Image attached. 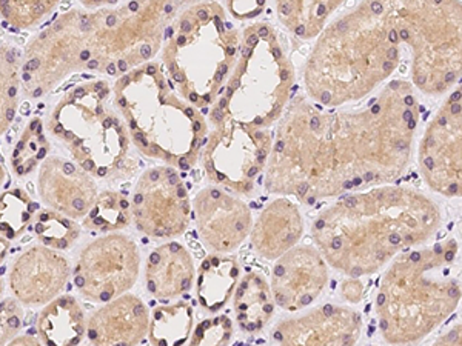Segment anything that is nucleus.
Wrapping results in <instances>:
<instances>
[{"label": "nucleus", "instance_id": "nucleus-18", "mask_svg": "<svg viewBox=\"0 0 462 346\" xmlns=\"http://www.w3.org/2000/svg\"><path fill=\"white\" fill-rule=\"evenodd\" d=\"M328 284V265L315 247H294L278 260L272 271V294L279 308L300 311L315 304Z\"/></svg>", "mask_w": 462, "mask_h": 346}, {"label": "nucleus", "instance_id": "nucleus-38", "mask_svg": "<svg viewBox=\"0 0 462 346\" xmlns=\"http://www.w3.org/2000/svg\"><path fill=\"white\" fill-rule=\"evenodd\" d=\"M461 323L450 328V330L438 337L431 346H462Z\"/></svg>", "mask_w": 462, "mask_h": 346}, {"label": "nucleus", "instance_id": "nucleus-10", "mask_svg": "<svg viewBox=\"0 0 462 346\" xmlns=\"http://www.w3.org/2000/svg\"><path fill=\"white\" fill-rule=\"evenodd\" d=\"M401 43L411 51V82L427 96L446 95L461 79V2H393Z\"/></svg>", "mask_w": 462, "mask_h": 346}, {"label": "nucleus", "instance_id": "nucleus-1", "mask_svg": "<svg viewBox=\"0 0 462 346\" xmlns=\"http://www.w3.org/2000/svg\"><path fill=\"white\" fill-rule=\"evenodd\" d=\"M420 117L405 80L389 82L361 110H322L305 100L279 132L281 180L305 205L392 185L409 167Z\"/></svg>", "mask_w": 462, "mask_h": 346}, {"label": "nucleus", "instance_id": "nucleus-20", "mask_svg": "<svg viewBox=\"0 0 462 346\" xmlns=\"http://www.w3.org/2000/svg\"><path fill=\"white\" fill-rule=\"evenodd\" d=\"M39 196L50 210L69 219H84L97 197L95 178L67 159L47 158L37 180Z\"/></svg>", "mask_w": 462, "mask_h": 346}, {"label": "nucleus", "instance_id": "nucleus-7", "mask_svg": "<svg viewBox=\"0 0 462 346\" xmlns=\"http://www.w3.org/2000/svg\"><path fill=\"white\" fill-rule=\"evenodd\" d=\"M48 130L91 178L116 182L132 178L137 169L130 156V132L111 102L106 80L71 86L54 106Z\"/></svg>", "mask_w": 462, "mask_h": 346}, {"label": "nucleus", "instance_id": "nucleus-24", "mask_svg": "<svg viewBox=\"0 0 462 346\" xmlns=\"http://www.w3.org/2000/svg\"><path fill=\"white\" fill-rule=\"evenodd\" d=\"M36 328L42 345L79 346L87 336L84 308L73 296H59L39 313Z\"/></svg>", "mask_w": 462, "mask_h": 346}, {"label": "nucleus", "instance_id": "nucleus-26", "mask_svg": "<svg viewBox=\"0 0 462 346\" xmlns=\"http://www.w3.org/2000/svg\"><path fill=\"white\" fill-rule=\"evenodd\" d=\"M274 306L272 288L263 274L250 271L241 276L233 294V308L237 325L244 332H261L273 319Z\"/></svg>", "mask_w": 462, "mask_h": 346}, {"label": "nucleus", "instance_id": "nucleus-37", "mask_svg": "<svg viewBox=\"0 0 462 346\" xmlns=\"http://www.w3.org/2000/svg\"><path fill=\"white\" fill-rule=\"evenodd\" d=\"M265 2H226L224 4L226 11L230 13L231 16L239 21H247V19H254L263 13L265 8Z\"/></svg>", "mask_w": 462, "mask_h": 346}, {"label": "nucleus", "instance_id": "nucleus-14", "mask_svg": "<svg viewBox=\"0 0 462 346\" xmlns=\"http://www.w3.org/2000/svg\"><path fill=\"white\" fill-rule=\"evenodd\" d=\"M132 215L137 230L145 236H182L191 221V200L178 169L167 165L148 168L133 193Z\"/></svg>", "mask_w": 462, "mask_h": 346}, {"label": "nucleus", "instance_id": "nucleus-8", "mask_svg": "<svg viewBox=\"0 0 462 346\" xmlns=\"http://www.w3.org/2000/svg\"><path fill=\"white\" fill-rule=\"evenodd\" d=\"M294 69L273 25L256 22L241 32V48L230 79L210 113L211 123L231 119L270 128L293 97Z\"/></svg>", "mask_w": 462, "mask_h": 346}, {"label": "nucleus", "instance_id": "nucleus-27", "mask_svg": "<svg viewBox=\"0 0 462 346\" xmlns=\"http://www.w3.org/2000/svg\"><path fill=\"white\" fill-rule=\"evenodd\" d=\"M195 325V311L187 302L156 306L150 314L148 341L152 346L187 345Z\"/></svg>", "mask_w": 462, "mask_h": 346}, {"label": "nucleus", "instance_id": "nucleus-17", "mask_svg": "<svg viewBox=\"0 0 462 346\" xmlns=\"http://www.w3.org/2000/svg\"><path fill=\"white\" fill-rule=\"evenodd\" d=\"M363 317L353 308L326 304L305 314L279 322L273 346H356Z\"/></svg>", "mask_w": 462, "mask_h": 346}, {"label": "nucleus", "instance_id": "nucleus-4", "mask_svg": "<svg viewBox=\"0 0 462 346\" xmlns=\"http://www.w3.org/2000/svg\"><path fill=\"white\" fill-rule=\"evenodd\" d=\"M461 302L457 239L410 248L389 263L376 296L378 328L385 343L413 346L430 336Z\"/></svg>", "mask_w": 462, "mask_h": 346}, {"label": "nucleus", "instance_id": "nucleus-2", "mask_svg": "<svg viewBox=\"0 0 462 346\" xmlns=\"http://www.w3.org/2000/svg\"><path fill=\"white\" fill-rule=\"evenodd\" d=\"M441 221L430 197L409 187L383 185L337 197L316 217L311 237L328 267L359 278L424 245Z\"/></svg>", "mask_w": 462, "mask_h": 346}, {"label": "nucleus", "instance_id": "nucleus-29", "mask_svg": "<svg viewBox=\"0 0 462 346\" xmlns=\"http://www.w3.org/2000/svg\"><path fill=\"white\" fill-rule=\"evenodd\" d=\"M132 222V200L115 189H106L99 193L88 214L84 217L87 230L111 234L124 230Z\"/></svg>", "mask_w": 462, "mask_h": 346}, {"label": "nucleus", "instance_id": "nucleus-36", "mask_svg": "<svg viewBox=\"0 0 462 346\" xmlns=\"http://www.w3.org/2000/svg\"><path fill=\"white\" fill-rule=\"evenodd\" d=\"M23 322L21 304L13 297L0 300V346H6L16 339Z\"/></svg>", "mask_w": 462, "mask_h": 346}, {"label": "nucleus", "instance_id": "nucleus-43", "mask_svg": "<svg viewBox=\"0 0 462 346\" xmlns=\"http://www.w3.org/2000/svg\"><path fill=\"white\" fill-rule=\"evenodd\" d=\"M4 291H5V284H4V278H0V300H2Z\"/></svg>", "mask_w": 462, "mask_h": 346}, {"label": "nucleus", "instance_id": "nucleus-31", "mask_svg": "<svg viewBox=\"0 0 462 346\" xmlns=\"http://www.w3.org/2000/svg\"><path fill=\"white\" fill-rule=\"evenodd\" d=\"M50 141L45 134L42 119L34 117L19 137L11 152V167L17 178H27L48 158Z\"/></svg>", "mask_w": 462, "mask_h": 346}, {"label": "nucleus", "instance_id": "nucleus-44", "mask_svg": "<svg viewBox=\"0 0 462 346\" xmlns=\"http://www.w3.org/2000/svg\"><path fill=\"white\" fill-rule=\"evenodd\" d=\"M372 346H374V345H372Z\"/></svg>", "mask_w": 462, "mask_h": 346}, {"label": "nucleus", "instance_id": "nucleus-23", "mask_svg": "<svg viewBox=\"0 0 462 346\" xmlns=\"http://www.w3.org/2000/svg\"><path fill=\"white\" fill-rule=\"evenodd\" d=\"M195 278L193 258L179 241H167L152 250L145 263V287L154 299L184 296L195 285Z\"/></svg>", "mask_w": 462, "mask_h": 346}, {"label": "nucleus", "instance_id": "nucleus-11", "mask_svg": "<svg viewBox=\"0 0 462 346\" xmlns=\"http://www.w3.org/2000/svg\"><path fill=\"white\" fill-rule=\"evenodd\" d=\"M211 125L199 156L205 173L230 195H252L267 168L273 132L231 119Z\"/></svg>", "mask_w": 462, "mask_h": 346}, {"label": "nucleus", "instance_id": "nucleus-3", "mask_svg": "<svg viewBox=\"0 0 462 346\" xmlns=\"http://www.w3.org/2000/svg\"><path fill=\"white\" fill-rule=\"evenodd\" d=\"M393 2H361L324 28L305 65L310 99L327 108L363 100L401 60Z\"/></svg>", "mask_w": 462, "mask_h": 346}, {"label": "nucleus", "instance_id": "nucleus-42", "mask_svg": "<svg viewBox=\"0 0 462 346\" xmlns=\"http://www.w3.org/2000/svg\"><path fill=\"white\" fill-rule=\"evenodd\" d=\"M6 182V169L4 165H0V188L5 185Z\"/></svg>", "mask_w": 462, "mask_h": 346}, {"label": "nucleus", "instance_id": "nucleus-41", "mask_svg": "<svg viewBox=\"0 0 462 346\" xmlns=\"http://www.w3.org/2000/svg\"><path fill=\"white\" fill-rule=\"evenodd\" d=\"M8 251H10V241H5V239H2V237H0V265L5 262L6 256H8Z\"/></svg>", "mask_w": 462, "mask_h": 346}, {"label": "nucleus", "instance_id": "nucleus-9", "mask_svg": "<svg viewBox=\"0 0 462 346\" xmlns=\"http://www.w3.org/2000/svg\"><path fill=\"white\" fill-rule=\"evenodd\" d=\"M180 8L171 2H111L97 10H85V71L119 79L152 62Z\"/></svg>", "mask_w": 462, "mask_h": 346}, {"label": "nucleus", "instance_id": "nucleus-13", "mask_svg": "<svg viewBox=\"0 0 462 346\" xmlns=\"http://www.w3.org/2000/svg\"><path fill=\"white\" fill-rule=\"evenodd\" d=\"M141 254L125 234H110L91 241L74 268V285L85 299L108 304L132 289L139 278Z\"/></svg>", "mask_w": 462, "mask_h": 346}, {"label": "nucleus", "instance_id": "nucleus-33", "mask_svg": "<svg viewBox=\"0 0 462 346\" xmlns=\"http://www.w3.org/2000/svg\"><path fill=\"white\" fill-rule=\"evenodd\" d=\"M34 234L41 245L54 251H67L80 236V226L54 210H42L34 221Z\"/></svg>", "mask_w": 462, "mask_h": 346}, {"label": "nucleus", "instance_id": "nucleus-35", "mask_svg": "<svg viewBox=\"0 0 462 346\" xmlns=\"http://www.w3.org/2000/svg\"><path fill=\"white\" fill-rule=\"evenodd\" d=\"M233 339V322L226 314L208 317L198 323L187 346H230Z\"/></svg>", "mask_w": 462, "mask_h": 346}, {"label": "nucleus", "instance_id": "nucleus-16", "mask_svg": "<svg viewBox=\"0 0 462 346\" xmlns=\"http://www.w3.org/2000/svg\"><path fill=\"white\" fill-rule=\"evenodd\" d=\"M196 228L205 247L216 254H228L250 236L252 211L244 200L217 187L200 189L191 202Z\"/></svg>", "mask_w": 462, "mask_h": 346}, {"label": "nucleus", "instance_id": "nucleus-5", "mask_svg": "<svg viewBox=\"0 0 462 346\" xmlns=\"http://www.w3.org/2000/svg\"><path fill=\"white\" fill-rule=\"evenodd\" d=\"M113 102L137 151L178 171L195 167L208 122L174 91L162 63L152 60L121 76Z\"/></svg>", "mask_w": 462, "mask_h": 346}, {"label": "nucleus", "instance_id": "nucleus-30", "mask_svg": "<svg viewBox=\"0 0 462 346\" xmlns=\"http://www.w3.org/2000/svg\"><path fill=\"white\" fill-rule=\"evenodd\" d=\"M21 56L10 43L0 45V136L8 132L19 108Z\"/></svg>", "mask_w": 462, "mask_h": 346}, {"label": "nucleus", "instance_id": "nucleus-32", "mask_svg": "<svg viewBox=\"0 0 462 346\" xmlns=\"http://www.w3.org/2000/svg\"><path fill=\"white\" fill-rule=\"evenodd\" d=\"M37 208L25 189H6L0 193V237L8 241L19 239L36 217Z\"/></svg>", "mask_w": 462, "mask_h": 346}, {"label": "nucleus", "instance_id": "nucleus-39", "mask_svg": "<svg viewBox=\"0 0 462 346\" xmlns=\"http://www.w3.org/2000/svg\"><path fill=\"white\" fill-rule=\"evenodd\" d=\"M342 296L348 302L356 304V302L363 299V287L357 282L356 278L344 282V285H342Z\"/></svg>", "mask_w": 462, "mask_h": 346}, {"label": "nucleus", "instance_id": "nucleus-21", "mask_svg": "<svg viewBox=\"0 0 462 346\" xmlns=\"http://www.w3.org/2000/svg\"><path fill=\"white\" fill-rule=\"evenodd\" d=\"M150 313L134 294H124L96 310L87 320L93 346H136L147 336Z\"/></svg>", "mask_w": 462, "mask_h": 346}, {"label": "nucleus", "instance_id": "nucleus-6", "mask_svg": "<svg viewBox=\"0 0 462 346\" xmlns=\"http://www.w3.org/2000/svg\"><path fill=\"white\" fill-rule=\"evenodd\" d=\"M241 48V32L217 2L185 5L163 39V71L178 93L199 111L215 105L230 79Z\"/></svg>", "mask_w": 462, "mask_h": 346}, {"label": "nucleus", "instance_id": "nucleus-19", "mask_svg": "<svg viewBox=\"0 0 462 346\" xmlns=\"http://www.w3.org/2000/svg\"><path fill=\"white\" fill-rule=\"evenodd\" d=\"M71 267L69 259L50 248H28L11 267V293L19 304L41 306L59 297L69 284Z\"/></svg>", "mask_w": 462, "mask_h": 346}, {"label": "nucleus", "instance_id": "nucleus-12", "mask_svg": "<svg viewBox=\"0 0 462 346\" xmlns=\"http://www.w3.org/2000/svg\"><path fill=\"white\" fill-rule=\"evenodd\" d=\"M85 8H71L37 34L22 59L23 93L39 99L62 80L85 71Z\"/></svg>", "mask_w": 462, "mask_h": 346}, {"label": "nucleus", "instance_id": "nucleus-25", "mask_svg": "<svg viewBox=\"0 0 462 346\" xmlns=\"http://www.w3.org/2000/svg\"><path fill=\"white\" fill-rule=\"evenodd\" d=\"M241 280V265L228 254H210L200 263L196 297L200 308L216 314L226 308Z\"/></svg>", "mask_w": 462, "mask_h": 346}, {"label": "nucleus", "instance_id": "nucleus-28", "mask_svg": "<svg viewBox=\"0 0 462 346\" xmlns=\"http://www.w3.org/2000/svg\"><path fill=\"white\" fill-rule=\"evenodd\" d=\"M342 2H278L276 13L281 23L293 36L310 41L324 32L331 14Z\"/></svg>", "mask_w": 462, "mask_h": 346}, {"label": "nucleus", "instance_id": "nucleus-40", "mask_svg": "<svg viewBox=\"0 0 462 346\" xmlns=\"http://www.w3.org/2000/svg\"><path fill=\"white\" fill-rule=\"evenodd\" d=\"M6 346H43L42 341H37L36 337L32 336H19L8 343Z\"/></svg>", "mask_w": 462, "mask_h": 346}, {"label": "nucleus", "instance_id": "nucleus-15", "mask_svg": "<svg viewBox=\"0 0 462 346\" xmlns=\"http://www.w3.org/2000/svg\"><path fill=\"white\" fill-rule=\"evenodd\" d=\"M418 167L429 188L453 199L462 191V95L453 91L427 125Z\"/></svg>", "mask_w": 462, "mask_h": 346}, {"label": "nucleus", "instance_id": "nucleus-34", "mask_svg": "<svg viewBox=\"0 0 462 346\" xmlns=\"http://www.w3.org/2000/svg\"><path fill=\"white\" fill-rule=\"evenodd\" d=\"M58 8L54 0H0V17L13 27L32 28Z\"/></svg>", "mask_w": 462, "mask_h": 346}, {"label": "nucleus", "instance_id": "nucleus-22", "mask_svg": "<svg viewBox=\"0 0 462 346\" xmlns=\"http://www.w3.org/2000/svg\"><path fill=\"white\" fill-rule=\"evenodd\" d=\"M304 234V219L300 208L287 197H278L259 213L253 222L250 239L253 250L265 260H278L298 247Z\"/></svg>", "mask_w": 462, "mask_h": 346}]
</instances>
